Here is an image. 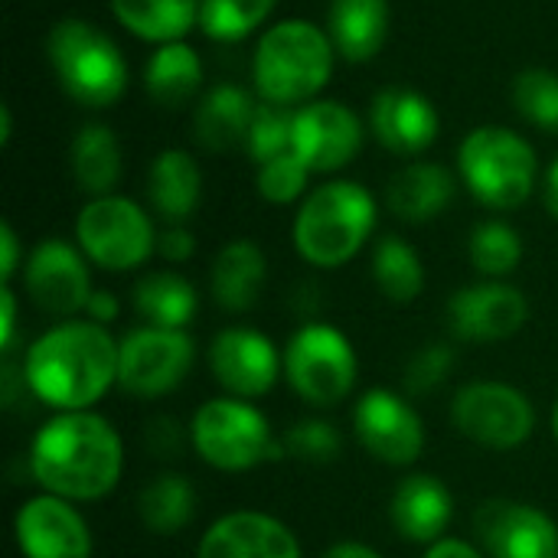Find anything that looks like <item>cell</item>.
Here are the masks:
<instances>
[{
    "label": "cell",
    "mask_w": 558,
    "mask_h": 558,
    "mask_svg": "<svg viewBox=\"0 0 558 558\" xmlns=\"http://www.w3.org/2000/svg\"><path fill=\"white\" fill-rule=\"evenodd\" d=\"M29 474L43 494L69 504L108 497L124 471V445L98 412H56L29 445Z\"/></svg>",
    "instance_id": "6da1fadb"
},
{
    "label": "cell",
    "mask_w": 558,
    "mask_h": 558,
    "mask_svg": "<svg viewBox=\"0 0 558 558\" xmlns=\"http://www.w3.org/2000/svg\"><path fill=\"white\" fill-rule=\"evenodd\" d=\"M23 376L52 412H88L118 386V340L95 320H62L26 347Z\"/></svg>",
    "instance_id": "7a4b0ae2"
},
{
    "label": "cell",
    "mask_w": 558,
    "mask_h": 558,
    "mask_svg": "<svg viewBox=\"0 0 558 558\" xmlns=\"http://www.w3.org/2000/svg\"><path fill=\"white\" fill-rule=\"evenodd\" d=\"M333 39L311 20L271 23L252 56V82L262 101L301 108L314 101L333 75Z\"/></svg>",
    "instance_id": "3957f363"
},
{
    "label": "cell",
    "mask_w": 558,
    "mask_h": 558,
    "mask_svg": "<svg viewBox=\"0 0 558 558\" xmlns=\"http://www.w3.org/2000/svg\"><path fill=\"white\" fill-rule=\"evenodd\" d=\"M379 219L376 196L353 180L314 186L294 216V248L314 268H340L369 242Z\"/></svg>",
    "instance_id": "277c9868"
},
{
    "label": "cell",
    "mask_w": 558,
    "mask_h": 558,
    "mask_svg": "<svg viewBox=\"0 0 558 558\" xmlns=\"http://www.w3.org/2000/svg\"><path fill=\"white\" fill-rule=\"evenodd\" d=\"M458 173L481 206L494 213H513L533 196L539 160L523 134L484 124L461 141Z\"/></svg>",
    "instance_id": "5b68a950"
},
{
    "label": "cell",
    "mask_w": 558,
    "mask_h": 558,
    "mask_svg": "<svg viewBox=\"0 0 558 558\" xmlns=\"http://www.w3.org/2000/svg\"><path fill=\"white\" fill-rule=\"evenodd\" d=\"M46 56L65 95L85 108H111L128 92V62L121 49L82 16H65L49 29Z\"/></svg>",
    "instance_id": "8992f818"
},
{
    "label": "cell",
    "mask_w": 558,
    "mask_h": 558,
    "mask_svg": "<svg viewBox=\"0 0 558 558\" xmlns=\"http://www.w3.org/2000/svg\"><path fill=\"white\" fill-rule=\"evenodd\" d=\"M193 451L216 471L242 474L265 461H281V441H275L268 418L245 399L219 396L196 409L190 422Z\"/></svg>",
    "instance_id": "52a82bcc"
},
{
    "label": "cell",
    "mask_w": 558,
    "mask_h": 558,
    "mask_svg": "<svg viewBox=\"0 0 558 558\" xmlns=\"http://www.w3.org/2000/svg\"><path fill=\"white\" fill-rule=\"evenodd\" d=\"M360 360L353 343L330 324L307 320L284 347V379L314 409H333L356 389Z\"/></svg>",
    "instance_id": "ba28073f"
},
{
    "label": "cell",
    "mask_w": 558,
    "mask_h": 558,
    "mask_svg": "<svg viewBox=\"0 0 558 558\" xmlns=\"http://www.w3.org/2000/svg\"><path fill=\"white\" fill-rule=\"evenodd\" d=\"M75 242L105 271L141 268L157 252L154 219L128 196H95L75 219Z\"/></svg>",
    "instance_id": "9c48e42d"
},
{
    "label": "cell",
    "mask_w": 558,
    "mask_h": 558,
    "mask_svg": "<svg viewBox=\"0 0 558 558\" xmlns=\"http://www.w3.org/2000/svg\"><path fill=\"white\" fill-rule=\"evenodd\" d=\"M454 428L490 451H513L526 445L536 432V409L530 396L510 383H468L451 399Z\"/></svg>",
    "instance_id": "30bf717a"
},
{
    "label": "cell",
    "mask_w": 558,
    "mask_h": 558,
    "mask_svg": "<svg viewBox=\"0 0 558 558\" xmlns=\"http://www.w3.org/2000/svg\"><path fill=\"white\" fill-rule=\"evenodd\" d=\"M196 363V343L186 330L134 327L118 340V389L137 399L173 392Z\"/></svg>",
    "instance_id": "8fae6325"
},
{
    "label": "cell",
    "mask_w": 558,
    "mask_h": 558,
    "mask_svg": "<svg viewBox=\"0 0 558 558\" xmlns=\"http://www.w3.org/2000/svg\"><path fill=\"white\" fill-rule=\"evenodd\" d=\"M353 435L379 464L412 468L425 451V422L415 405L392 389H369L353 405Z\"/></svg>",
    "instance_id": "7c38bea8"
},
{
    "label": "cell",
    "mask_w": 558,
    "mask_h": 558,
    "mask_svg": "<svg viewBox=\"0 0 558 558\" xmlns=\"http://www.w3.org/2000/svg\"><path fill=\"white\" fill-rule=\"evenodd\" d=\"M23 288L43 314L65 317V320L85 314V304L95 291L82 248L62 239H43L26 255Z\"/></svg>",
    "instance_id": "4fadbf2b"
},
{
    "label": "cell",
    "mask_w": 558,
    "mask_h": 558,
    "mask_svg": "<svg viewBox=\"0 0 558 558\" xmlns=\"http://www.w3.org/2000/svg\"><path fill=\"white\" fill-rule=\"evenodd\" d=\"M366 128L353 108L333 98H314L294 108V154L311 173H337L363 150Z\"/></svg>",
    "instance_id": "5bb4252c"
},
{
    "label": "cell",
    "mask_w": 558,
    "mask_h": 558,
    "mask_svg": "<svg viewBox=\"0 0 558 558\" xmlns=\"http://www.w3.org/2000/svg\"><path fill=\"white\" fill-rule=\"evenodd\" d=\"M209 369L229 396L248 402L268 396L284 376V353L252 327H226L209 343Z\"/></svg>",
    "instance_id": "9a60e30c"
},
{
    "label": "cell",
    "mask_w": 558,
    "mask_h": 558,
    "mask_svg": "<svg viewBox=\"0 0 558 558\" xmlns=\"http://www.w3.org/2000/svg\"><path fill=\"white\" fill-rule=\"evenodd\" d=\"M530 320V301L507 281L458 288L448 301V327L464 343H497L517 337Z\"/></svg>",
    "instance_id": "2e32d148"
},
{
    "label": "cell",
    "mask_w": 558,
    "mask_h": 558,
    "mask_svg": "<svg viewBox=\"0 0 558 558\" xmlns=\"http://www.w3.org/2000/svg\"><path fill=\"white\" fill-rule=\"evenodd\" d=\"M487 558H558V526L549 513L520 500H487L474 513Z\"/></svg>",
    "instance_id": "e0dca14e"
},
{
    "label": "cell",
    "mask_w": 558,
    "mask_h": 558,
    "mask_svg": "<svg viewBox=\"0 0 558 558\" xmlns=\"http://www.w3.org/2000/svg\"><path fill=\"white\" fill-rule=\"evenodd\" d=\"M13 536L26 558H92V530L75 504L36 494L13 517Z\"/></svg>",
    "instance_id": "ac0fdd59"
},
{
    "label": "cell",
    "mask_w": 558,
    "mask_h": 558,
    "mask_svg": "<svg viewBox=\"0 0 558 558\" xmlns=\"http://www.w3.org/2000/svg\"><path fill=\"white\" fill-rule=\"evenodd\" d=\"M196 558H304V553L294 530L278 517L232 510L199 536Z\"/></svg>",
    "instance_id": "d6986e66"
},
{
    "label": "cell",
    "mask_w": 558,
    "mask_h": 558,
    "mask_svg": "<svg viewBox=\"0 0 558 558\" xmlns=\"http://www.w3.org/2000/svg\"><path fill=\"white\" fill-rule=\"evenodd\" d=\"M369 128L376 141L396 157L425 154L441 128L438 108L415 88H383L369 105Z\"/></svg>",
    "instance_id": "ffe728a7"
},
{
    "label": "cell",
    "mask_w": 558,
    "mask_h": 558,
    "mask_svg": "<svg viewBox=\"0 0 558 558\" xmlns=\"http://www.w3.org/2000/svg\"><path fill=\"white\" fill-rule=\"evenodd\" d=\"M389 520L405 543L435 546L454 520V497L435 474H409L392 490Z\"/></svg>",
    "instance_id": "44dd1931"
},
{
    "label": "cell",
    "mask_w": 558,
    "mask_h": 558,
    "mask_svg": "<svg viewBox=\"0 0 558 558\" xmlns=\"http://www.w3.org/2000/svg\"><path fill=\"white\" fill-rule=\"evenodd\" d=\"M454 193H458V183L448 167L432 163V160H415L389 180L386 206L402 222L418 226V222H432L435 216H441L454 203Z\"/></svg>",
    "instance_id": "7402d4cb"
},
{
    "label": "cell",
    "mask_w": 558,
    "mask_h": 558,
    "mask_svg": "<svg viewBox=\"0 0 558 558\" xmlns=\"http://www.w3.org/2000/svg\"><path fill=\"white\" fill-rule=\"evenodd\" d=\"M268 262L265 252L252 239H235L219 248L209 268V291L213 301L226 314H245L258 304V294L265 288Z\"/></svg>",
    "instance_id": "603a6c76"
},
{
    "label": "cell",
    "mask_w": 558,
    "mask_h": 558,
    "mask_svg": "<svg viewBox=\"0 0 558 558\" xmlns=\"http://www.w3.org/2000/svg\"><path fill=\"white\" fill-rule=\"evenodd\" d=\"M392 7L389 0H330L327 33L337 56L347 62H369L389 39Z\"/></svg>",
    "instance_id": "cb8c5ba5"
},
{
    "label": "cell",
    "mask_w": 558,
    "mask_h": 558,
    "mask_svg": "<svg viewBox=\"0 0 558 558\" xmlns=\"http://www.w3.org/2000/svg\"><path fill=\"white\" fill-rule=\"evenodd\" d=\"M255 108L258 101L242 85H232V82L213 85L199 98L196 121H193L199 147L213 154H229L232 147H245Z\"/></svg>",
    "instance_id": "d4e9b609"
},
{
    "label": "cell",
    "mask_w": 558,
    "mask_h": 558,
    "mask_svg": "<svg viewBox=\"0 0 558 558\" xmlns=\"http://www.w3.org/2000/svg\"><path fill=\"white\" fill-rule=\"evenodd\" d=\"M199 196H203V173L186 150L170 147L154 157L147 173V199L163 222L183 226L196 213Z\"/></svg>",
    "instance_id": "484cf974"
},
{
    "label": "cell",
    "mask_w": 558,
    "mask_h": 558,
    "mask_svg": "<svg viewBox=\"0 0 558 558\" xmlns=\"http://www.w3.org/2000/svg\"><path fill=\"white\" fill-rule=\"evenodd\" d=\"M144 88H147L150 101L160 108L177 111V108L190 105L203 88L199 52L193 46H186L183 39L157 46L154 56L147 59V69H144Z\"/></svg>",
    "instance_id": "4316f807"
},
{
    "label": "cell",
    "mask_w": 558,
    "mask_h": 558,
    "mask_svg": "<svg viewBox=\"0 0 558 558\" xmlns=\"http://www.w3.org/2000/svg\"><path fill=\"white\" fill-rule=\"evenodd\" d=\"M134 311L147 327L163 330H186L199 311L196 288L177 271H150L134 284Z\"/></svg>",
    "instance_id": "83f0119b"
},
{
    "label": "cell",
    "mask_w": 558,
    "mask_h": 558,
    "mask_svg": "<svg viewBox=\"0 0 558 558\" xmlns=\"http://www.w3.org/2000/svg\"><path fill=\"white\" fill-rule=\"evenodd\" d=\"M199 7L203 0H111V13L121 26L157 46L180 43L199 26Z\"/></svg>",
    "instance_id": "f1b7e54d"
},
{
    "label": "cell",
    "mask_w": 558,
    "mask_h": 558,
    "mask_svg": "<svg viewBox=\"0 0 558 558\" xmlns=\"http://www.w3.org/2000/svg\"><path fill=\"white\" fill-rule=\"evenodd\" d=\"M69 167L82 193L111 196L121 180V144L108 124H85L69 147Z\"/></svg>",
    "instance_id": "f546056e"
},
{
    "label": "cell",
    "mask_w": 558,
    "mask_h": 558,
    "mask_svg": "<svg viewBox=\"0 0 558 558\" xmlns=\"http://www.w3.org/2000/svg\"><path fill=\"white\" fill-rule=\"evenodd\" d=\"M137 517L154 536H177L196 517V487L183 474H157L137 494Z\"/></svg>",
    "instance_id": "4dcf8cb0"
},
{
    "label": "cell",
    "mask_w": 558,
    "mask_h": 558,
    "mask_svg": "<svg viewBox=\"0 0 558 558\" xmlns=\"http://www.w3.org/2000/svg\"><path fill=\"white\" fill-rule=\"evenodd\" d=\"M373 281L392 304H412L425 291V265L402 235H383L373 248Z\"/></svg>",
    "instance_id": "1f68e13d"
},
{
    "label": "cell",
    "mask_w": 558,
    "mask_h": 558,
    "mask_svg": "<svg viewBox=\"0 0 558 558\" xmlns=\"http://www.w3.org/2000/svg\"><path fill=\"white\" fill-rule=\"evenodd\" d=\"M468 255H471V265L477 268V275H484L490 281H504L523 262V239L510 222L487 219L471 232Z\"/></svg>",
    "instance_id": "d6a6232c"
},
{
    "label": "cell",
    "mask_w": 558,
    "mask_h": 558,
    "mask_svg": "<svg viewBox=\"0 0 558 558\" xmlns=\"http://www.w3.org/2000/svg\"><path fill=\"white\" fill-rule=\"evenodd\" d=\"M275 3L278 0H203L199 29L216 43H239L271 16Z\"/></svg>",
    "instance_id": "836d02e7"
},
{
    "label": "cell",
    "mask_w": 558,
    "mask_h": 558,
    "mask_svg": "<svg viewBox=\"0 0 558 558\" xmlns=\"http://www.w3.org/2000/svg\"><path fill=\"white\" fill-rule=\"evenodd\" d=\"M513 108L539 131L558 134V75L553 69H523L513 78Z\"/></svg>",
    "instance_id": "e575fe53"
},
{
    "label": "cell",
    "mask_w": 558,
    "mask_h": 558,
    "mask_svg": "<svg viewBox=\"0 0 558 558\" xmlns=\"http://www.w3.org/2000/svg\"><path fill=\"white\" fill-rule=\"evenodd\" d=\"M245 150L255 160V167L294 150V108L275 105V101H258Z\"/></svg>",
    "instance_id": "d590c367"
},
{
    "label": "cell",
    "mask_w": 558,
    "mask_h": 558,
    "mask_svg": "<svg viewBox=\"0 0 558 558\" xmlns=\"http://www.w3.org/2000/svg\"><path fill=\"white\" fill-rule=\"evenodd\" d=\"M281 451L284 458L291 461H301V464H330L340 458L343 451V438L337 432L333 422L327 418H301L294 422L284 438H281Z\"/></svg>",
    "instance_id": "8d00e7d4"
},
{
    "label": "cell",
    "mask_w": 558,
    "mask_h": 558,
    "mask_svg": "<svg viewBox=\"0 0 558 558\" xmlns=\"http://www.w3.org/2000/svg\"><path fill=\"white\" fill-rule=\"evenodd\" d=\"M307 180H311V167L294 150H288V154H281L275 160L258 163L255 190H258V196L265 203L288 206V203H298L307 193Z\"/></svg>",
    "instance_id": "74e56055"
},
{
    "label": "cell",
    "mask_w": 558,
    "mask_h": 558,
    "mask_svg": "<svg viewBox=\"0 0 558 558\" xmlns=\"http://www.w3.org/2000/svg\"><path fill=\"white\" fill-rule=\"evenodd\" d=\"M454 363H458V356H454V350H451L448 343H428V347H422V350L409 360V366H405V373H402L405 392H409L412 399L432 396L435 389H441V386L451 379Z\"/></svg>",
    "instance_id": "f35d334b"
},
{
    "label": "cell",
    "mask_w": 558,
    "mask_h": 558,
    "mask_svg": "<svg viewBox=\"0 0 558 558\" xmlns=\"http://www.w3.org/2000/svg\"><path fill=\"white\" fill-rule=\"evenodd\" d=\"M186 441H190V428H183L173 415H157L144 425V445L160 461L180 458Z\"/></svg>",
    "instance_id": "ab89813d"
},
{
    "label": "cell",
    "mask_w": 558,
    "mask_h": 558,
    "mask_svg": "<svg viewBox=\"0 0 558 558\" xmlns=\"http://www.w3.org/2000/svg\"><path fill=\"white\" fill-rule=\"evenodd\" d=\"M157 252L170 262V265H180V262H190L193 252H196V239L186 226H167L160 235H157Z\"/></svg>",
    "instance_id": "60d3db41"
},
{
    "label": "cell",
    "mask_w": 558,
    "mask_h": 558,
    "mask_svg": "<svg viewBox=\"0 0 558 558\" xmlns=\"http://www.w3.org/2000/svg\"><path fill=\"white\" fill-rule=\"evenodd\" d=\"M13 340H16V294L13 284L0 288V353L10 356L13 353Z\"/></svg>",
    "instance_id": "b9f144b4"
},
{
    "label": "cell",
    "mask_w": 558,
    "mask_h": 558,
    "mask_svg": "<svg viewBox=\"0 0 558 558\" xmlns=\"http://www.w3.org/2000/svg\"><path fill=\"white\" fill-rule=\"evenodd\" d=\"M20 271V239L13 232L10 222L0 226V278L3 284H10Z\"/></svg>",
    "instance_id": "7bdbcfd3"
},
{
    "label": "cell",
    "mask_w": 558,
    "mask_h": 558,
    "mask_svg": "<svg viewBox=\"0 0 558 558\" xmlns=\"http://www.w3.org/2000/svg\"><path fill=\"white\" fill-rule=\"evenodd\" d=\"M118 314H121V304H118V298L111 291H92V298L85 304V320H95V324L108 327V324L118 320Z\"/></svg>",
    "instance_id": "ee69618b"
},
{
    "label": "cell",
    "mask_w": 558,
    "mask_h": 558,
    "mask_svg": "<svg viewBox=\"0 0 558 558\" xmlns=\"http://www.w3.org/2000/svg\"><path fill=\"white\" fill-rule=\"evenodd\" d=\"M425 558H487V556H484V549H477V546H471V543H464V539H451V536H445V539H438L435 546H428Z\"/></svg>",
    "instance_id": "f6af8a7d"
},
{
    "label": "cell",
    "mask_w": 558,
    "mask_h": 558,
    "mask_svg": "<svg viewBox=\"0 0 558 558\" xmlns=\"http://www.w3.org/2000/svg\"><path fill=\"white\" fill-rule=\"evenodd\" d=\"M320 558H383L373 546H366V543H337V546H330L327 553Z\"/></svg>",
    "instance_id": "bcb514c9"
},
{
    "label": "cell",
    "mask_w": 558,
    "mask_h": 558,
    "mask_svg": "<svg viewBox=\"0 0 558 558\" xmlns=\"http://www.w3.org/2000/svg\"><path fill=\"white\" fill-rule=\"evenodd\" d=\"M543 199H546L549 216H556L558 219V157L553 160V167L546 170V180H543Z\"/></svg>",
    "instance_id": "7dc6e473"
},
{
    "label": "cell",
    "mask_w": 558,
    "mask_h": 558,
    "mask_svg": "<svg viewBox=\"0 0 558 558\" xmlns=\"http://www.w3.org/2000/svg\"><path fill=\"white\" fill-rule=\"evenodd\" d=\"M10 131H13V118H10V108L3 105V108H0V144L10 141Z\"/></svg>",
    "instance_id": "c3c4849f"
},
{
    "label": "cell",
    "mask_w": 558,
    "mask_h": 558,
    "mask_svg": "<svg viewBox=\"0 0 558 558\" xmlns=\"http://www.w3.org/2000/svg\"><path fill=\"white\" fill-rule=\"evenodd\" d=\"M553 435H556V441H558V399H556V409H553Z\"/></svg>",
    "instance_id": "681fc988"
}]
</instances>
